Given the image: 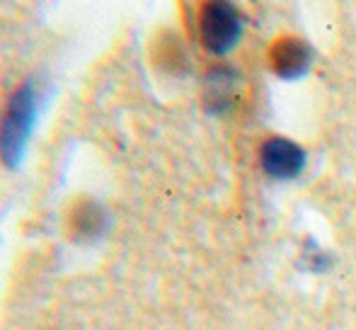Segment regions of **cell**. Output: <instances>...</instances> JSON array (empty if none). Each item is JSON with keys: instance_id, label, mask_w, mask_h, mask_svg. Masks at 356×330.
Returning a JSON list of instances; mask_svg holds the SVG:
<instances>
[{"instance_id": "cell-1", "label": "cell", "mask_w": 356, "mask_h": 330, "mask_svg": "<svg viewBox=\"0 0 356 330\" xmlns=\"http://www.w3.org/2000/svg\"><path fill=\"white\" fill-rule=\"evenodd\" d=\"M37 88L24 83L10 95L0 117V161L8 168H17L27 153L29 139L37 122Z\"/></svg>"}, {"instance_id": "cell-2", "label": "cell", "mask_w": 356, "mask_h": 330, "mask_svg": "<svg viewBox=\"0 0 356 330\" xmlns=\"http://www.w3.org/2000/svg\"><path fill=\"white\" fill-rule=\"evenodd\" d=\"M199 37L207 52L223 56L243 37V15L230 0H207L199 13Z\"/></svg>"}, {"instance_id": "cell-3", "label": "cell", "mask_w": 356, "mask_h": 330, "mask_svg": "<svg viewBox=\"0 0 356 330\" xmlns=\"http://www.w3.org/2000/svg\"><path fill=\"white\" fill-rule=\"evenodd\" d=\"M267 58H269V68L279 78L296 81V78L305 76L310 71V66H313V49L303 39L284 34V37L274 39L269 44Z\"/></svg>"}, {"instance_id": "cell-4", "label": "cell", "mask_w": 356, "mask_h": 330, "mask_svg": "<svg viewBox=\"0 0 356 330\" xmlns=\"http://www.w3.org/2000/svg\"><path fill=\"white\" fill-rule=\"evenodd\" d=\"M259 165L274 180H293L305 168V151L291 139L272 136L259 146Z\"/></svg>"}, {"instance_id": "cell-6", "label": "cell", "mask_w": 356, "mask_h": 330, "mask_svg": "<svg viewBox=\"0 0 356 330\" xmlns=\"http://www.w3.org/2000/svg\"><path fill=\"white\" fill-rule=\"evenodd\" d=\"M68 228L73 241L78 243H97L109 231V214L95 199H83L68 214Z\"/></svg>"}, {"instance_id": "cell-5", "label": "cell", "mask_w": 356, "mask_h": 330, "mask_svg": "<svg viewBox=\"0 0 356 330\" xmlns=\"http://www.w3.org/2000/svg\"><path fill=\"white\" fill-rule=\"evenodd\" d=\"M243 81L233 66H211L204 78V104L211 114H228L238 107Z\"/></svg>"}]
</instances>
